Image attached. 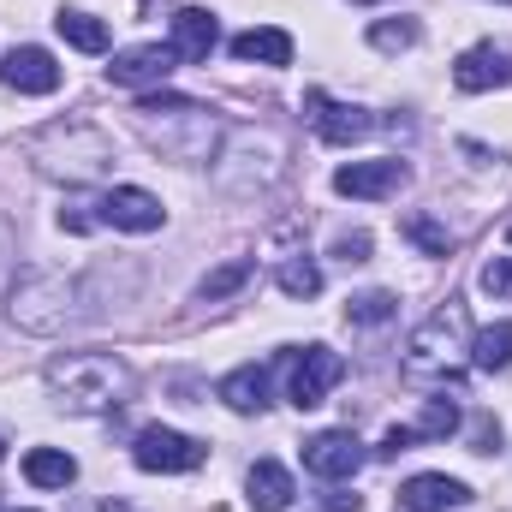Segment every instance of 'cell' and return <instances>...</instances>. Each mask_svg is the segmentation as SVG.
<instances>
[{
    "label": "cell",
    "instance_id": "cell-1",
    "mask_svg": "<svg viewBox=\"0 0 512 512\" xmlns=\"http://www.w3.org/2000/svg\"><path fill=\"white\" fill-rule=\"evenodd\" d=\"M48 393L60 411L78 417H108L131 399V364L114 352H66L48 364Z\"/></svg>",
    "mask_w": 512,
    "mask_h": 512
},
{
    "label": "cell",
    "instance_id": "cell-2",
    "mask_svg": "<svg viewBox=\"0 0 512 512\" xmlns=\"http://www.w3.org/2000/svg\"><path fill=\"white\" fill-rule=\"evenodd\" d=\"M6 316L24 334H66V322L78 316V280H66L60 268H24L6 292Z\"/></svg>",
    "mask_w": 512,
    "mask_h": 512
},
{
    "label": "cell",
    "instance_id": "cell-3",
    "mask_svg": "<svg viewBox=\"0 0 512 512\" xmlns=\"http://www.w3.org/2000/svg\"><path fill=\"white\" fill-rule=\"evenodd\" d=\"M459 352H471V346H465V310L447 304V310H435V316L405 340V376H441V382H447Z\"/></svg>",
    "mask_w": 512,
    "mask_h": 512
},
{
    "label": "cell",
    "instance_id": "cell-4",
    "mask_svg": "<svg viewBox=\"0 0 512 512\" xmlns=\"http://www.w3.org/2000/svg\"><path fill=\"white\" fill-rule=\"evenodd\" d=\"M203 441H191V435H179V429H167V423H149V429H137V441H131V459H137V471H149V477H185V471H197L203 465Z\"/></svg>",
    "mask_w": 512,
    "mask_h": 512
},
{
    "label": "cell",
    "instance_id": "cell-5",
    "mask_svg": "<svg viewBox=\"0 0 512 512\" xmlns=\"http://www.w3.org/2000/svg\"><path fill=\"white\" fill-rule=\"evenodd\" d=\"M358 465H364V447L352 429H322L304 441V471L322 483H346V477H358Z\"/></svg>",
    "mask_w": 512,
    "mask_h": 512
},
{
    "label": "cell",
    "instance_id": "cell-6",
    "mask_svg": "<svg viewBox=\"0 0 512 512\" xmlns=\"http://www.w3.org/2000/svg\"><path fill=\"white\" fill-rule=\"evenodd\" d=\"M346 376V358L334 352V346H304L298 352V364H292V382H286V393H292V405L298 411H310V405H322L328 399V387Z\"/></svg>",
    "mask_w": 512,
    "mask_h": 512
},
{
    "label": "cell",
    "instance_id": "cell-7",
    "mask_svg": "<svg viewBox=\"0 0 512 512\" xmlns=\"http://www.w3.org/2000/svg\"><path fill=\"white\" fill-rule=\"evenodd\" d=\"M161 221H167V209H161L155 191H143V185H114V191H102V227H120V233H155Z\"/></svg>",
    "mask_w": 512,
    "mask_h": 512
},
{
    "label": "cell",
    "instance_id": "cell-8",
    "mask_svg": "<svg viewBox=\"0 0 512 512\" xmlns=\"http://www.w3.org/2000/svg\"><path fill=\"white\" fill-rule=\"evenodd\" d=\"M405 179H411V167L387 155V161H352V167H340V173H334V191H340V197H358V203H382V197H393Z\"/></svg>",
    "mask_w": 512,
    "mask_h": 512
},
{
    "label": "cell",
    "instance_id": "cell-9",
    "mask_svg": "<svg viewBox=\"0 0 512 512\" xmlns=\"http://www.w3.org/2000/svg\"><path fill=\"white\" fill-rule=\"evenodd\" d=\"M173 66H179V54H173L167 42H137V48H120V54H114L108 84H120V90H149V84H161Z\"/></svg>",
    "mask_w": 512,
    "mask_h": 512
},
{
    "label": "cell",
    "instance_id": "cell-10",
    "mask_svg": "<svg viewBox=\"0 0 512 512\" xmlns=\"http://www.w3.org/2000/svg\"><path fill=\"white\" fill-rule=\"evenodd\" d=\"M304 108H310V126L322 143H358V137H370L376 120L364 114V108H352V102H334L328 90H310L304 96Z\"/></svg>",
    "mask_w": 512,
    "mask_h": 512
},
{
    "label": "cell",
    "instance_id": "cell-11",
    "mask_svg": "<svg viewBox=\"0 0 512 512\" xmlns=\"http://www.w3.org/2000/svg\"><path fill=\"white\" fill-rule=\"evenodd\" d=\"M167 24H173L167 48H173L179 60H191V66H197V60H209V54L221 48V18H215L209 6H179Z\"/></svg>",
    "mask_w": 512,
    "mask_h": 512
},
{
    "label": "cell",
    "instance_id": "cell-12",
    "mask_svg": "<svg viewBox=\"0 0 512 512\" xmlns=\"http://www.w3.org/2000/svg\"><path fill=\"white\" fill-rule=\"evenodd\" d=\"M0 84L18 90V96H54L60 90V66H54L48 48H12L0 60Z\"/></svg>",
    "mask_w": 512,
    "mask_h": 512
},
{
    "label": "cell",
    "instance_id": "cell-13",
    "mask_svg": "<svg viewBox=\"0 0 512 512\" xmlns=\"http://www.w3.org/2000/svg\"><path fill=\"white\" fill-rule=\"evenodd\" d=\"M453 84H459L465 96H483V90L512 84V48H495V42L465 48V54H459V66H453Z\"/></svg>",
    "mask_w": 512,
    "mask_h": 512
},
{
    "label": "cell",
    "instance_id": "cell-14",
    "mask_svg": "<svg viewBox=\"0 0 512 512\" xmlns=\"http://www.w3.org/2000/svg\"><path fill=\"white\" fill-rule=\"evenodd\" d=\"M399 507L405 512H453V507H471V489L459 477H447V471H417V477H405Z\"/></svg>",
    "mask_w": 512,
    "mask_h": 512
},
{
    "label": "cell",
    "instance_id": "cell-15",
    "mask_svg": "<svg viewBox=\"0 0 512 512\" xmlns=\"http://www.w3.org/2000/svg\"><path fill=\"white\" fill-rule=\"evenodd\" d=\"M292 495H298L292 471H286V465H274V459H256L251 477H245V501H251L256 512H286V507H292Z\"/></svg>",
    "mask_w": 512,
    "mask_h": 512
},
{
    "label": "cell",
    "instance_id": "cell-16",
    "mask_svg": "<svg viewBox=\"0 0 512 512\" xmlns=\"http://www.w3.org/2000/svg\"><path fill=\"white\" fill-rule=\"evenodd\" d=\"M233 54L251 60V66H292V36L274 30V24H256L245 36H233Z\"/></svg>",
    "mask_w": 512,
    "mask_h": 512
},
{
    "label": "cell",
    "instance_id": "cell-17",
    "mask_svg": "<svg viewBox=\"0 0 512 512\" xmlns=\"http://www.w3.org/2000/svg\"><path fill=\"white\" fill-rule=\"evenodd\" d=\"M221 399L239 411V417H251L268 405V364H245V370H233L227 382H221Z\"/></svg>",
    "mask_w": 512,
    "mask_h": 512
},
{
    "label": "cell",
    "instance_id": "cell-18",
    "mask_svg": "<svg viewBox=\"0 0 512 512\" xmlns=\"http://www.w3.org/2000/svg\"><path fill=\"white\" fill-rule=\"evenodd\" d=\"M24 477H30L36 489H66V483L78 477V459L60 453V447H30V453H24Z\"/></svg>",
    "mask_w": 512,
    "mask_h": 512
},
{
    "label": "cell",
    "instance_id": "cell-19",
    "mask_svg": "<svg viewBox=\"0 0 512 512\" xmlns=\"http://www.w3.org/2000/svg\"><path fill=\"white\" fill-rule=\"evenodd\" d=\"M54 30H60L78 54H108V24H102V18H90V12H78V6H60Z\"/></svg>",
    "mask_w": 512,
    "mask_h": 512
},
{
    "label": "cell",
    "instance_id": "cell-20",
    "mask_svg": "<svg viewBox=\"0 0 512 512\" xmlns=\"http://www.w3.org/2000/svg\"><path fill=\"white\" fill-rule=\"evenodd\" d=\"M251 274H256L251 256H233V262H221L215 274H203V280H197V298H203V304H221V298H233Z\"/></svg>",
    "mask_w": 512,
    "mask_h": 512
},
{
    "label": "cell",
    "instance_id": "cell-21",
    "mask_svg": "<svg viewBox=\"0 0 512 512\" xmlns=\"http://www.w3.org/2000/svg\"><path fill=\"white\" fill-rule=\"evenodd\" d=\"M411 435H417V441H447V435H459V405H453V399H423Z\"/></svg>",
    "mask_w": 512,
    "mask_h": 512
},
{
    "label": "cell",
    "instance_id": "cell-22",
    "mask_svg": "<svg viewBox=\"0 0 512 512\" xmlns=\"http://www.w3.org/2000/svg\"><path fill=\"white\" fill-rule=\"evenodd\" d=\"M471 364L477 370H507L512 364V322H495L471 340Z\"/></svg>",
    "mask_w": 512,
    "mask_h": 512
},
{
    "label": "cell",
    "instance_id": "cell-23",
    "mask_svg": "<svg viewBox=\"0 0 512 512\" xmlns=\"http://www.w3.org/2000/svg\"><path fill=\"white\" fill-rule=\"evenodd\" d=\"M274 280H280L286 298H316V292H322V268H316L310 256H286V262L274 268Z\"/></svg>",
    "mask_w": 512,
    "mask_h": 512
},
{
    "label": "cell",
    "instance_id": "cell-24",
    "mask_svg": "<svg viewBox=\"0 0 512 512\" xmlns=\"http://www.w3.org/2000/svg\"><path fill=\"white\" fill-rule=\"evenodd\" d=\"M399 233H405L423 256H447V251H453V233H447L441 221H429V215H405V221H399Z\"/></svg>",
    "mask_w": 512,
    "mask_h": 512
},
{
    "label": "cell",
    "instance_id": "cell-25",
    "mask_svg": "<svg viewBox=\"0 0 512 512\" xmlns=\"http://www.w3.org/2000/svg\"><path fill=\"white\" fill-rule=\"evenodd\" d=\"M393 310H399V298L393 292H358L352 304H346V322H358V328H382V322H393Z\"/></svg>",
    "mask_w": 512,
    "mask_h": 512
},
{
    "label": "cell",
    "instance_id": "cell-26",
    "mask_svg": "<svg viewBox=\"0 0 512 512\" xmlns=\"http://www.w3.org/2000/svg\"><path fill=\"white\" fill-rule=\"evenodd\" d=\"M417 36H423V24H417V18H382V24H370V48H382V54L417 48Z\"/></svg>",
    "mask_w": 512,
    "mask_h": 512
},
{
    "label": "cell",
    "instance_id": "cell-27",
    "mask_svg": "<svg viewBox=\"0 0 512 512\" xmlns=\"http://www.w3.org/2000/svg\"><path fill=\"white\" fill-rule=\"evenodd\" d=\"M96 221H102V197H72V203L60 209V227H66V233H90Z\"/></svg>",
    "mask_w": 512,
    "mask_h": 512
},
{
    "label": "cell",
    "instance_id": "cell-28",
    "mask_svg": "<svg viewBox=\"0 0 512 512\" xmlns=\"http://www.w3.org/2000/svg\"><path fill=\"white\" fill-rule=\"evenodd\" d=\"M483 292L489 298H512V256H495V262H483Z\"/></svg>",
    "mask_w": 512,
    "mask_h": 512
},
{
    "label": "cell",
    "instance_id": "cell-29",
    "mask_svg": "<svg viewBox=\"0 0 512 512\" xmlns=\"http://www.w3.org/2000/svg\"><path fill=\"white\" fill-rule=\"evenodd\" d=\"M471 441H477V447H471V453H495V447H501V423H495V417H489V411H483V417H477V423H471Z\"/></svg>",
    "mask_w": 512,
    "mask_h": 512
},
{
    "label": "cell",
    "instance_id": "cell-30",
    "mask_svg": "<svg viewBox=\"0 0 512 512\" xmlns=\"http://www.w3.org/2000/svg\"><path fill=\"white\" fill-rule=\"evenodd\" d=\"M334 256L340 262H370V233H340L334 239Z\"/></svg>",
    "mask_w": 512,
    "mask_h": 512
},
{
    "label": "cell",
    "instance_id": "cell-31",
    "mask_svg": "<svg viewBox=\"0 0 512 512\" xmlns=\"http://www.w3.org/2000/svg\"><path fill=\"white\" fill-rule=\"evenodd\" d=\"M411 441H417V435H411V423H405V429H387V435H382V459H399V453H411Z\"/></svg>",
    "mask_w": 512,
    "mask_h": 512
},
{
    "label": "cell",
    "instance_id": "cell-32",
    "mask_svg": "<svg viewBox=\"0 0 512 512\" xmlns=\"http://www.w3.org/2000/svg\"><path fill=\"white\" fill-rule=\"evenodd\" d=\"M316 512H358V495H340V489H334V495L316 501Z\"/></svg>",
    "mask_w": 512,
    "mask_h": 512
},
{
    "label": "cell",
    "instance_id": "cell-33",
    "mask_svg": "<svg viewBox=\"0 0 512 512\" xmlns=\"http://www.w3.org/2000/svg\"><path fill=\"white\" fill-rule=\"evenodd\" d=\"M137 6H143V12H155V6H167V0H137Z\"/></svg>",
    "mask_w": 512,
    "mask_h": 512
},
{
    "label": "cell",
    "instance_id": "cell-34",
    "mask_svg": "<svg viewBox=\"0 0 512 512\" xmlns=\"http://www.w3.org/2000/svg\"><path fill=\"white\" fill-rule=\"evenodd\" d=\"M0 459H6V435H0Z\"/></svg>",
    "mask_w": 512,
    "mask_h": 512
},
{
    "label": "cell",
    "instance_id": "cell-35",
    "mask_svg": "<svg viewBox=\"0 0 512 512\" xmlns=\"http://www.w3.org/2000/svg\"><path fill=\"white\" fill-rule=\"evenodd\" d=\"M358 6H382V0H358Z\"/></svg>",
    "mask_w": 512,
    "mask_h": 512
},
{
    "label": "cell",
    "instance_id": "cell-36",
    "mask_svg": "<svg viewBox=\"0 0 512 512\" xmlns=\"http://www.w3.org/2000/svg\"><path fill=\"white\" fill-rule=\"evenodd\" d=\"M507 239H512V227H507Z\"/></svg>",
    "mask_w": 512,
    "mask_h": 512
},
{
    "label": "cell",
    "instance_id": "cell-37",
    "mask_svg": "<svg viewBox=\"0 0 512 512\" xmlns=\"http://www.w3.org/2000/svg\"><path fill=\"white\" fill-rule=\"evenodd\" d=\"M18 512H24V507H18Z\"/></svg>",
    "mask_w": 512,
    "mask_h": 512
}]
</instances>
